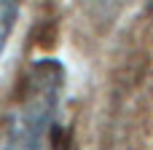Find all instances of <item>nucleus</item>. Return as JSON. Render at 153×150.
<instances>
[{
	"mask_svg": "<svg viewBox=\"0 0 153 150\" xmlns=\"http://www.w3.org/2000/svg\"><path fill=\"white\" fill-rule=\"evenodd\" d=\"M62 62H32L8 107L0 150H62Z\"/></svg>",
	"mask_w": 153,
	"mask_h": 150,
	"instance_id": "obj_1",
	"label": "nucleus"
},
{
	"mask_svg": "<svg viewBox=\"0 0 153 150\" xmlns=\"http://www.w3.org/2000/svg\"><path fill=\"white\" fill-rule=\"evenodd\" d=\"M16 16H19V0H0V56L8 46L11 32H13Z\"/></svg>",
	"mask_w": 153,
	"mask_h": 150,
	"instance_id": "obj_2",
	"label": "nucleus"
}]
</instances>
